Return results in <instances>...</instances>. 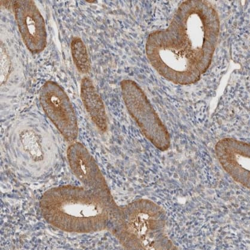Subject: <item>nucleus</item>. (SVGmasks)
Segmentation results:
<instances>
[{"label":"nucleus","mask_w":250,"mask_h":250,"mask_svg":"<svg viewBox=\"0 0 250 250\" xmlns=\"http://www.w3.org/2000/svg\"><path fill=\"white\" fill-rule=\"evenodd\" d=\"M215 150L223 169L236 182L250 188L249 144L225 138L217 143Z\"/></svg>","instance_id":"nucleus-7"},{"label":"nucleus","mask_w":250,"mask_h":250,"mask_svg":"<svg viewBox=\"0 0 250 250\" xmlns=\"http://www.w3.org/2000/svg\"><path fill=\"white\" fill-rule=\"evenodd\" d=\"M19 30L24 43L32 54L45 49L47 33L43 17L33 1H16L12 4Z\"/></svg>","instance_id":"nucleus-6"},{"label":"nucleus","mask_w":250,"mask_h":250,"mask_svg":"<svg viewBox=\"0 0 250 250\" xmlns=\"http://www.w3.org/2000/svg\"><path fill=\"white\" fill-rule=\"evenodd\" d=\"M40 208L42 217L53 227L83 233L108 229L119 207L110 190L63 186L46 191Z\"/></svg>","instance_id":"nucleus-2"},{"label":"nucleus","mask_w":250,"mask_h":250,"mask_svg":"<svg viewBox=\"0 0 250 250\" xmlns=\"http://www.w3.org/2000/svg\"><path fill=\"white\" fill-rule=\"evenodd\" d=\"M166 226L163 208L147 199H138L119 207L108 230L126 249H175Z\"/></svg>","instance_id":"nucleus-3"},{"label":"nucleus","mask_w":250,"mask_h":250,"mask_svg":"<svg viewBox=\"0 0 250 250\" xmlns=\"http://www.w3.org/2000/svg\"><path fill=\"white\" fill-rule=\"evenodd\" d=\"M71 171L84 187L90 189L108 190L107 182L95 159L81 143H73L67 150Z\"/></svg>","instance_id":"nucleus-9"},{"label":"nucleus","mask_w":250,"mask_h":250,"mask_svg":"<svg viewBox=\"0 0 250 250\" xmlns=\"http://www.w3.org/2000/svg\"><path fill=\"white\" fill-rule=\"evenodd\" d=\"M71 50L74 64L80 73H88L91 67L90 61L86 47L81 39L74 37L72 40Z\"/></svg>","instance_id":"nucleus-11"},{"label":"nucleus","mask_w":250,"mask_h":250,"mask_svg":"<svg viewBox=\"0 0 250 250\" xmlns=\"http://www.w3.org/2000/svg\"><path fill=\"white\" fill-rule=\"evenodd\" d=\"M220 21L208 2L186 1L180 5L166 30L153 31L146 42L153 67L172 83H196L211 65Z\"/></svg>","instance_id":"nucleus-1"},{"label":"nucleus","mask_w":250,"mask_h":250,"mask_svg":"<svg viewBox=\"0 0 250 250\" xmlns=\"http://www.w3.org/2000/svg\"><path fill=\"white\" fill-rule=\"evenodd\" d=\"M13 145L18 159L31 171L41 172L46 168L51 159L50 145L33 128L21 130Z\"/></svg>","instance_id":"nucleus-8"},{"label":"nucleus","mask_w":250,"mask_h":250,"mask_svg":"<svg viewBox=\"0 0 250 250\" xmlns=\"http://www.w3.org/2000/svg\"><path fill=\"white\" fill-rule=\"evenodd\" d=\"M121 88L127 110L141 131L157 148L168 149L169 133L139 85L131 80H124Z\"/></svg>","instance_id":"nucleus-4"},{"label":"nucleus","mask_w":250,"mask_h":250,"mask_svg":"<svg viewBox=\"0 0 250 250\" xmlns=\"http://www.w3.org/2000/svg\"><path fill=\"white\" fill-rule=\"evenodd\" d=\"M39 99L44 112L61 134L67 142H75L79 132L78 119L62 87L55 82L48 81L42 87Z\"/></svg>","instance_id":"nucleus-5"},{"label":"nucleus","mask_w":250,"mask_h":250,"mask_svg":"<svg viewBox=\"0 0 250 250\" xmlns=\"http://www.w3.org/2000/svg\"><path fill=\"white\" fill-rule=\"evenodd\" d=\"M81 96L84 107L93 123L100 131L105 132L108 127V119L104 104L91 80L82 79Z\"/></svg>","instance_id":"nucleus-10"},{"label":"nucleus","mask_w":250,"mask_h":250,"mask_svg":"<svg viewBox=\"0 0 250 250\" xmlns=\"http://www.w3.org/2000/svg\"><path fill=\"white\" fill-rule=\"evenodd\" d=\"M1 84L6 82L9 75L10 69V61L6 50L3 44L1 46Z\"/></svg>","instance_id":"nucleus-12"}]
</instances>
